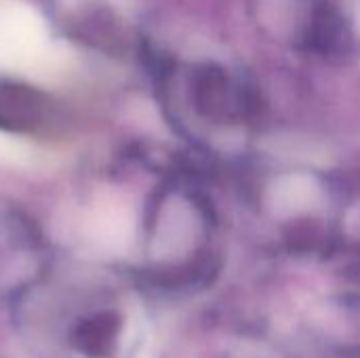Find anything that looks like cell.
Masks as SVG:
<instances>
[{"instance_id":"obj_1","label":"cell","mask_w":360,"mask_h":358,"mask_svg":"<svg viewBox=\"0 0 360 358\" xmlns=\"http://www.w3.org/2000/svg\"><path fill=\"white\" fill-rule=\"evenodd\" d=\"M51 300L49 333L40 335L51 342V352L59 358H118L124 352L127 317L114 308L105 291H93L91 281L65 285V302L55 287Z\"/></svg>"},{"instance_id":"obj_2","label":"cell","mask_w":360,"mask_h":358,"mask_svg":"<svg viewBox=\"0 0 360 358\" xmlns=\"http://www.w3.org/2000/svg\"><path fill=\"white\" fill-rule=\"evenodd\" d=\"M51 101L40 91L0 78V129L13 133H34L51 118Z\"/></svg>"}]
</instances>
